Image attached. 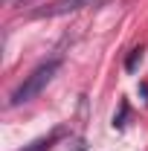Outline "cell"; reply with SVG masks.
<instances>
[{
  "label": "cell",
  "instance_id": "obj_1",
  "mask_svg": "<svg viewBox=\"0 0 148 151\" xmlns=\"http://www.w3.org/2000/svg\"><path fill=\"white\" fill-rule=\"evenodd\" d=\"M61 70V61L58 58H52V61H44V64H38L32 73L26 76L23 81H20L18 87L12 90V96H9V108H18V105H26V102H32L52 78H55V73Z\"/></svg>",
  "mask_w": 148,
  "mask_h": 151
},
{
  "label": "cell",
  "instance_id": "obj_2",
  "mask_svg": "<svg viewBox=\"0 0 148 151\" xmlns=\"http://www.w3.org/2000/svg\"><path fill=\"white\" fill-rule=\"evenodd\" d=\"M87 0H55V3H47L44 9H35L32 18H58V15H70L75 9H81Z\"/></svg>",
  "mask_w": 148,
  "mask_h": 151
},
{
  "label": "cell",
  "instance_id": "obj_3",
  "mask_svg": "<svg viewBox=\"0 0 148 151\" xmlns=\"http://www.w3.org/2000/svg\"><path fill=\"white\" fill-rule=\"evenodd\" d=\"M64 137V128H55L52 134H47V137H38L35 142H29L26 148H20V151H50L52 145H55L58 139Z\"/></svg>",
  "mask_w": 148,
  "mask_h": 151
},
{
  "label": "cell",
  "instance_id": "obj_4",
  "mask_svg": "<svg viewBox=\"0 0 148 151\" xmlns=\"http://www.w3.org/2000/svg\"><path fill=\"white\" fill-rule=\"evenodd\" d=\"M142 52H145V50H142V47H137V50H131V55H128V61H125V70H128V73H134V70H137V67H139V61H142Z\"/></svg>",
  "mask_w": 148,
  "mask_h": 151
},
{
  "label": "cell",
  "instance_id": "obj_5",
  "mask_svg": "<svg viewBox=\"0 0 148 151\" xmlns=\"http://www.w3.org/2000/svg\"><path fill=\"white\" fill-rule=\"evenodd\" d=\"M145 93H148V90H145Z\"/></svg>",
  "mask_w": 148,
  "mask_h": 151
}]
</instances>
